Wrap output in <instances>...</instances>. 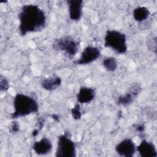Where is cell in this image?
I'll use <instances>...</instances> for the list:
<instances>
[{
	"mask_svg": "<svg viewBox=\"0 0 157 157\" xmlns=\"http://www.w3.org/2000/svg\"><path fill=\"white\" fill-rule=\"evenodd\" d=\"M115 150L121 156L132 157L136 153V146L131 139L126 138L116 145Z\"/></svg>",
	"mask_w": 157,
	"mask_h": 157,
	"instance_id": "obj_7",
	"label": "cell"
},
{
	"mask_svg": "<svg viewBox=\"0 0 157 157\" xmlns=\"http://www.w3.org/2000/svg\"><path fill=\"white\" fill-rule=\"evenodd\" d=\"M135 129H136V131H138V132L142 133V132H144V131H145V126L144 124H139L136 125Z\"/></svg>",
	"mask_w": 157,
	"mask_h": 157,
	"instance_id": "obj_19",
	"label": "cell"
},
{
	"mask_svg": "<svg viewBox=\"0 0 157 157\" xmlns=\"http://www.w3.org/2000/svg\"><path fill=\"white\" fill-rule=\"evenodd\" d=\"M38 133H39V130H38V129H34V130L33 131V132H32L33 136L36 137V136L38 135Z\"/></svg>",
	"mask_w": 157,
	"mask_h": 157,
	"instance_id": "obj_20",
	"label": "cell"
},
{
	"mask_svg": "<svg viewBox=\"0 0 157 157\" xmlns=\"http://www.w3.org/2000/svg\"><path fill=\"white\" fill-rule=\"evenodd\" d=\"M76 144L66 132L58 137L55 156L56 157H75Z\"/></svg>",
	"mask_w": 157,
	"mask_h": 157,
	"instance_id": "obj_4",
	"label": "cell"
},
{
	"mask_svg": "<svg viewBox=\"0 0 157 157\" xmlns=\"http://www.w3.org/2000/svg\"><path fill=\"white\" fill-rule=\"evenodd\" d=\"M126 36L117 30H107L104 37V46L116 53L124 54L126 53L128 46Z\"/></svg>",
	"mask_w": 157,
	"mask_h": 157,
	"instance_id": "obj_3",
	"label": "cell"
},
{
	"mask_svg": "<svg viewBox=\"0 0 157 157\" xmlns=\"http://www.w3.org/2000/svg\"><path fill=\"white\" fill-rule=\"evenodd\" d=\"M96 96L95 90L91 87L82 86L77 94V102L80 104L91 102Z\"/></svg>",
	"mask_w": 157,
	"mask_h": 157,
	"instance_id": "obj_12",
	"label": "cell"
},
{
	"mask_svg": "<svg viewBox=\"0 0 157 157\" xmlns=\"http://www.w3.org/2000/svg\"><path fill=\"white\" fill-rule=\"evenodd\" d=\"M13 112L10 114V118L16 119L25 117L39 111V104L33 97L22 93H17L13 100Z\"/></svg>",
	"mask_w": 157,
	"mask_h": 157,
	"instance_id": "obj_2",
	"label": "cell"
},
{
	"mask_svg": "<svg viewBox=\"0 0 157 157\" xmlns=\"http://www.w3.org/2000/svg\"><path fill=\"white\" fill-rule=\"evenodd\" d=\"M9 88V84L6 78L1 77L0 82V89L1 91H6Z\"/></svg>",
	"mask_w": 157,
	"mask_h": 157,
	"instance_id": "obj_17",
	"label": "cell"
},
{
	"mask_svg": "<svg viewBox=\"0 0 157 157\" xmlns=\"http://www.w3.org/2000/svg\"><path fill=\"white\" fill-rule=\"evenodd\" d=\"M101 56L100 49L94 46L86 47L81 53L80 58L74 61L75 64L86 65L96 61Z\"/></svg>",
	"mask_w": 157,
	"mask_h": 157,
	"instance_id": "obj_6",
	"label": "cell"
},
{
	"mask_svg": "<svg viewBox=\"0 0 157 157\" xmlns=\"http://www.w3.org/2000/svg\"><path fill=\"white\" fill-rule=\"evenodd\" d=\"M83 3L82 0L67 1L69 16L71 20L78 21L81 19L83 12Z\"/></svg>",
	"mask_w": 157,
	"mask_h": 157,
	"instance_id": "obj_9",
	"label": "cell"
},
{
	"mask_svg": "<svg viewBox=\"0 0 157 157\" xmlns=\"http://www.w3.org/2000/svg\"><path fill=\"white\" fill-rule=\"evenodd\" d=\"M19 33L21 36L42 30L47 23L45 12L36 4L23 6L18 14Z\"/></svg>",
	"mask_w": 157,
	"mask_h": 157,
	"instance_id": "obj_1",
	"label": "cell"
},
{
	"mask_svg": "<svg viewBox=\"0 0 157 157\" xmlns=\"http://www.w3.org/2000/svg\"><path fill=\"white\" fill-rule=\"evenodd\" d=\"M52 117H53V119H55V120H56V121H59L58 117V116H56V115H52Z\"/></svg>",
	"mask_w": 157,
	"mask_h": 157,
	"instance_id": "obj_21",
	"label": "cell"
},
{
	"mask_svg": "<svg viewBox=\"0 0 157 157\" xmlns=\"http://www.w3.org/2000/svg\"><path fill=\"white\" fill-rule=\"evenodd\" d=\"M136 150L142 157H156L157 151L155 145L150 141L145 139L141 140L136 147Z\"/></svg>",
	"mask_w": 157,
	"mask_h": 157,
	"instance_id": "obj_10",
	"label": "cell"
},
{
	"mask_svg": "<svg viewBox=\"0 0 157 157\" xmlns=\"http://www.w3.org/2000/svg\"><path fill=\"white\" fill-rule=\"evenodd\" d=\"M19 124L17 123V122L15 121V122H13V124L11 126V128H10V131L11 132H17L19 131Z\"/></svg>",
	"mask_w": 157,
	"mask_h": 157,
	"instance_id": "obj_18",
	"label": "cell"
},
{
	"mask_svg": "<svg viewBox=\"0 0 157 157\" xmlns=\"http://www.w3.org/2000/svg\"><path fill=\"white\" fill-rule=\"evenodd\" d=\"M150 15L149 9L145 6L136 7L132 12L134 19L137 22H142L147 20Z\"/></svg>",
	"mask_w": 157,
	"mask_h": 157,
	"instance_id": "obj_14",
	"label": "cell"
},
{
	"mask_svg": "<svg viewBox=\"0 0 157 157\" xmlns=\"http://www.w3.org/2000/svg\"><path fill=\"white\" fill-rule=\"evenodd\" d=\"M61 85V78L57 75H53L48 78H45L41 82L42 87L47 91H53L60 86Z\"/></svg>",
	"mask_w": 157,
	"mask_h": 157,
	"instance_id": "obj_13",
	"label": "cell"
},
{
	"mask_svg": "<svg viewBox=\"0 0 157 157\" xmlns=\"http://www.w3.org/2000/svg\"><path fill=\"white\" fill-rule=\"evenodd\" d=\"M72 118L75 120H78L82 118V112L80 110L78 104H75V106L71 110Z\"/></svg>",
	"mask_w": 157,
	"mask_h": 157,
	"instance_id": "obj_16",
	"label": "cell"
},
{
	"mask_svg": "<svg viewBox=\"0 0 157 157\" xmlns=\"http://www.w3.org/2000/svg\"><path fill=\"white\" fill-rule=\"evenodd\" d=\"M53 48L56 50L63 52L68 57L72 58L78 52L79 42L69 36H64L54 41Z\"/></svg>",
	"mask_w": 157,
	"mask_h": 157,
	"instance_id": "obj_5",
	"label": "cell"
},
{
	"mask_svg": "<svg viewBox=\"0 0 157 157\" xmlns=\"http://www.w3.org/2000/svg\"><path fill=\"white\" fill-rule=\"evenodd\" d=\"M141 90L142 89L140 85L137 83L134 84L126 93L117 98L116 103L118 105L123 106H126L131 104L138 96L139 94L141 91Z\"/></svg>",
	"mask_w": 157,
	"mask_h": 157,
	"instance_id": "obj_8",
	"label": "cell"
},
{
	"mask_svg": "<svg viewBox=\"0 0 157 157\" xmlns=\"http://www.w3.org/2000/svg\"><path fill=\"white\" fill-rule=\"evenodd\" d=\"M104 67L109 72H114L118 67V62L113 57H107L102 61Z\"/></svg>",
	"mask_w": 157,
	"mask_h": 157,
	"instance_id": "obj_15",
	"label": "cell"
},
{
	"mask_svg": "<svg viewBox=\"0 0 157 157\" xmlns=\"http://www.w3.org/2000/svg\"><path fill=\"white\" fill-rule=\"evenodd\" d=\"M52 147V141L45 137H43L40 140L36 141L32 146L34 151L39 155H45L50 153Z\"/></svg>",
	"mask_w": 157,
	"mask_h": 157,
	"instance_id": "obj_11",
	"label": "cell"
}]
</instances>
